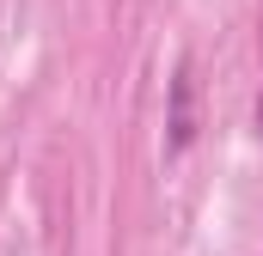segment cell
<instances>
[{"instance_id":"1","label":"cell","mask_w":263,"mask_h":256,"mask_svg":"<svg viewBox=\"0 0 263 256\" xmlns=\"http://www.w3.org/2000/svg\"><path fill=\"white\" fill-rule=\"evenodd\" d=\"M190 92H196V79H190V61L172 73V116H165V159H178L184 146H190V134H196V116H190Z\"/></svg>"},{"instance_id":"2","label":"cell","mask_w":263,"mask_h":256,"mask_svg":"<svg viewBox=\"0 0 263 256\" xmlns=\"http://www.w3.org/2000/svg\"><path fill=\"white\" fill-rule=\"evenodd\" d=\"M257 134H263V98H257Z\"/></svg>"}]
</instances>
